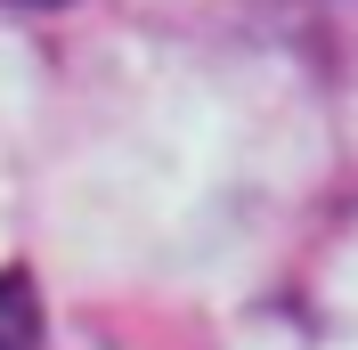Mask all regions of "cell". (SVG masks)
<instances>
[{"mask_svg": "<svg viewBox=\"0 0 358 350\" xmlns=\"http://www.w3.org/2000/svg\"><path fill=\"white\" fill-rule=\"evenodd\" d=\"M41 342V302L24 277H0V350H33Z\"/></svg>", "mask_w": 358, "mask_h": 350, "instance_id": "obj_1", "label": "cell"}, {"mask_svg": "<svg viewBox=\"0 0 358 350\" xmlns=\"http://www.w3.org/2000/svg\"><path fill=\"white\" fill-rule=\"evenodd\" d=\"M17 8H57V0H17Z\"/></svg>", "mask_w": 358, "mask_h": 350, "instance_id": "obj_2", "label": "cell"}]
</instances>
